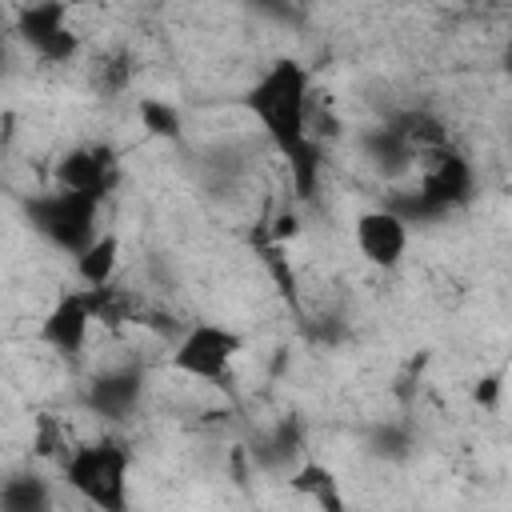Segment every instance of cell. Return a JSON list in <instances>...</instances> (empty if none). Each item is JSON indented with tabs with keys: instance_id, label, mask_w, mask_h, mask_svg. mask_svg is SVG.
I'll return each mask as SVG.
<instances>
[{
	"instance_id": "obj_1",
	"label": "cell",
	"mask_w": 512,
	"mask_h": 512,
	"mask_svg": "<svg viewBox=\"0 0 512 512\" xmlns=\"http://www.w3.org/2000/svg\"><path fill=\"white\" fill-rule=\"evenodd\" d=\"M308 92H312L308 72L296 60H276L248 92V108L264 124L272 144L288 156V172L300 196H308L320 180V144H312L304 132Z\"/></svg>"
},
{
	"instance_id": "obj_2",
	"label": "cell",
	"mask_w": 512,
	"mask_h": 512,
	"mask_svg": "<svg viewBox=\"0 0 512 512\" xmlns=\"http://www.w3.org/2000/svg\"><path fill=\"white\" fill-rule=\"evenodd\" d=\"M64 484L100 512H128V448L116 440L76 444L64 460Z\"/></svg>"
},
{
	"instance_id": "obj_3",
	"label": "cell",
	"mask_w": 512,
	"mask_h": 512,
	"mask_svg": "<svg viewBox=\"0 0 512 512\" xmlns=\"http://www.w3.org/2000/svg\"><path fill=\"white\" fill-rule=\"evenodd\" d=\"M240 352H244V336H240L236 328L204 320V324H192V328L176 340L172 364H176V372H184V376H192V380L216 384V380H224V376L232 372V360H236Z\"/></svg>"
},
{
	"instance_id": "obj_4",
	"label": "cell",
	"mask_w": 512,
	"mask_h": 512,
	"mask_svg": "<svg viewBox=\"0 0 512 512\" xmlns=\"http://www.w3.org/2000/svg\"><path fill=\"white\" fill-rule=\"evenodd\" d=\"M96 204L100 200H88V196H76V192L56 188L52 196H44L36 204V228L44 236H52L60 248L80 252L96 236Z\"/></svg>"
},
{
	"instance_id": "obj_5",
	"label": "cell",
	"mask_w": 512,
	"mask_h": 512,
	"mask_svg": "<svg viewBox=\"0 0 512 512\" xmlns=\"http://www.w3.org/2000/svg\"><path fill=\"white\" fill-rule=\"evenodd\" d=\"M112 172H116V156L108 144H76L60 164H56V180L64 192H76V196H88V200H100L104 188L112 184Z\"/></svg>"
},
{
	"instance_id": "obj_6",
	"label": "cell",
	"mask_w": 512,
	"mask_h": 512,
	"mask_svg": "<svg viewBox=\"0 0 512 512\" xmlns=\"http://www.w3.org/2000/svg\"><path fill=\"white\" fill-rule=\"evenodd\" d=\"M356 248L376 268H396L408 252V228L392 208H372L356 220Z\"/></svg>"
},
{
	"instance_id": "obj_7",
	"label": "cell",
	"mask_w": 512,
	"mask_h": 512,
	"mask_svg": "<svg viewBox=\"0 0 512 512\" xmlns=\"http://www.w3.org/2000/svg\"><path fill=\"white\" fill-rule=\"evenodd\" d=\"M92 320H96V316H92V300H88V292H68V296H60V300L52 304V312L44 316L40 336H44L56 352L76 356V352L88 344Z\"/></svg>"
},
{
	"instance_id": "obj_8",
	"label": "cell",
	"mask_w": 512,
	"mask_h": 512,
	"mask_svg": "<svg viewBox=\"0 0 512 512\" xmlns=\"http://www.w3.org/2000/svg\"><path fill=\"white\" fill-rule=\"evenodd\" d=\"M120 264V236L116 232H96L80 252H76V272L84 288H108Z\"/></svg>"
},
{
	"instance_id": "obj_9",
	"label": "cell",
	"mask_w": 512,
	"mask_h": 512,
	"mask_svg": "<svg viewBox=\"0 0 512 512\" xmlns=\"http://www.w3.org/2000/svg\"><path fill=\"white\" fill-rule=\"evenodd\" d=\"M48 488L36 476H16L0 488V512H48Z\"/></svg>"
},
{
	"instance_id": "obj_10",
	"label": "cell",
	"mask_w": 512,
	"mask_h": 512,
	"mask_svg": "<svg viewBox=\"0 0 512 512\" xmlns=\"http://www.w3.org/2000/svg\"><path fill=\"white\" fill-rule=\"evenodd\" d=\"M140 124L152 132V136H164V140H176L180 136V112L156 96L140 100Z\"/></svg>"
},
{
	"instance_id": "obj_11",
	"label": "cell",
	"mask_w": 512,
	"mask_h": 512,
	"mask_svg": "<svg viewBox=\"0 0 512 512\" xmlns=\"http://www.w3.org/2000/svg\"><path fill=\"white\" fill-rule=\"evenodd\" d=\"M268 236H272V244H288V240H296V236H300V216H296L292 208H280V212L272 216Z\"/></svg>"
},
{
	"instance_id": "obj_12",
	"label": "cell",
	"mask_w": 512,
	"mask_h": 512,
	"mask_svg": "<svg viewBox=\"0 0 512 512\" xmlns=\"http://www.w3.org/2000/svg\"><path fill=\"white\" fill-rule=\"evenodd\" d=\"M496 396H500V376H484L480 388H476V400L480 404H496Z\"/></svg>"
}]
</instances>
